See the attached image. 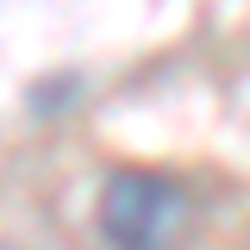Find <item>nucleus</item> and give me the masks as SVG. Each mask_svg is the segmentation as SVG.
<instances>
[{
  "label": "nucleus",
  "instance_id": "nucleus-1",
  "mask_svg": "<svg viewBox=\"0 0 250 250\" xmlns=\"http://www.w3.org/2000/svg\"><path fill=\"white\" fill-rule=\"evenodd\" d=\"M188 213V188L163 169H113L94 194V231L106 250H175Z\"/></svg>",
  "mask_w": 250,
  "mask_h": 250
}]
</instances>
